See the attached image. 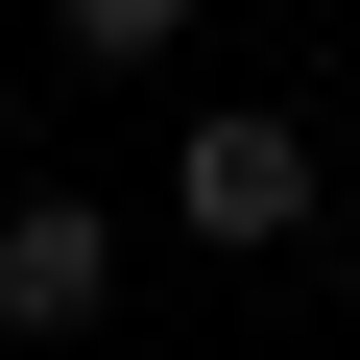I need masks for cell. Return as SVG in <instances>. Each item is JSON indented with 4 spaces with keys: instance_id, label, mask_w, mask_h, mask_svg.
Listing matches in <instances>:
<instances>
[{
    "instance_id": "2",
    "label": "cell",
    "mask_w": 360,
    "mask_h": 360,
    "mask_svg": "<svg viewBox=\"0 0 360 360\" xmlns=\"http://www.w3.org/2000/svg\"><path fill=\"white\" fill-rule=\"evenodd\" d=\"M120 312V217L96 193H25V217H0V336H96Z\"/></svg>"
},
{
    "instance_id": "1",
    "label": "cell",
    "mask_w": 360,
    "mask_h": 360,
    "mask_svg": "<svg viewBox=\"0 0 360 360\" xmlns=\"http://www.w3.org/2000/svg\"><path fill=\"white\" fill-rule=\"evenodd\" d=\"M168 217H193L217 264L312 240V120H288V96H193V144H168Z\"/></svg>"
}]
</instances>
